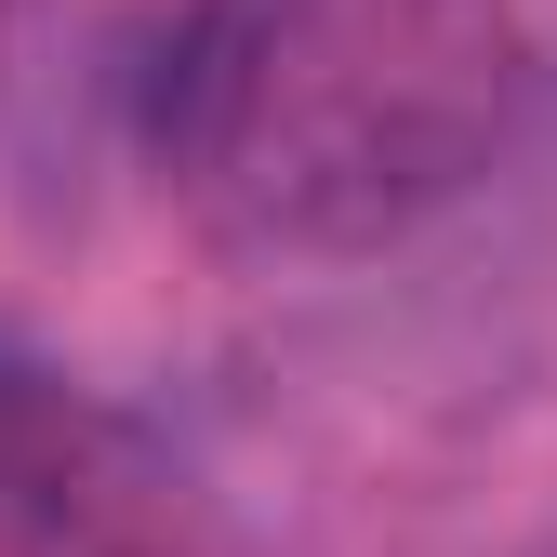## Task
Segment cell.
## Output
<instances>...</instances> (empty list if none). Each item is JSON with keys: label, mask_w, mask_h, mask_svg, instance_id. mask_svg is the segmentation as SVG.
<instances>
[{"label": "cell", "mask_w": 557, "mask_h": 557, "mask_svg": "<svg viewBox=\"0 0 557 557\" xmlns=\"http://www.w3.org/2000/svg\"><path fill=\"white\" fill-rule=\"evenodd\" d=\"M544 40L518 0H199L160 53V199L239 265H359L518 147Z\"/></svg>", "instance_id": "obj_1"}, {"label": "cell", "mask_w": 557, "mask_h": 557, "mask_svg": "<svg viewBox=\"0 0 557 557\" xmlns=\"http://www.w3.org/2000/svg\"><path fill=\"white\" fill-rule=\"evenodd\" d=\"M173 518V478L94 398L0 372V557H160Z\"/></svg>", "instance_id": "obj_2"}, {"label": "cell", "mask_w": 557, "mask_h": 557, "mask_svg": "<svg viewBox=\"0 0 557 557\" xmlns=\"http://www.w3.org/2000/svg\"><path fill=\"white\" fill-rule=\"evenodd\" d=\"M0 14H14V0H0Z\"/></svg>", "instance_id": "obj_3"}]
</instances>
